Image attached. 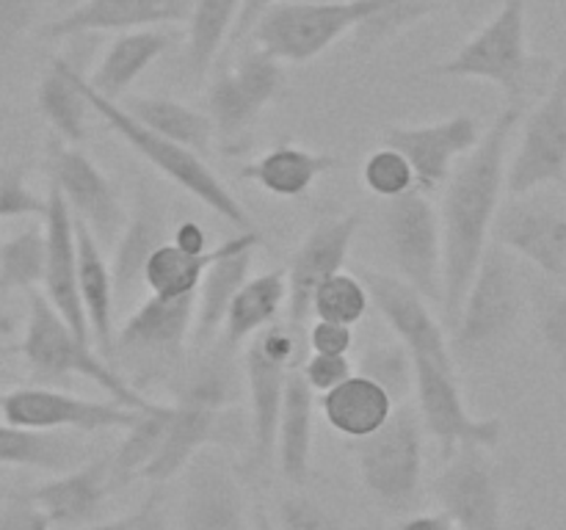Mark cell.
Segmentation results:
<instances>
[{"mask_svg":"<svg viewBox=\"0 0 566 530\" xmlns=\"http://www.w3.org/2000/svg\"><path fill=\"white\" fill-rule=\"evenodd\" d=\"M81 3H86V0H55V9H59L61 14H66V11L77 9Z\"/></svg>","mask_w":566,"mask_h":530,"instance_id":"58","label":"cell"},{"mask_svg":"<svg viewBox=\"0 0 566 530\" xmlns=\"http://www.w3.org/2000/svg\"><path fill=\"white\" fill-rule=\"evenodd\" d=\"M551 66V61L539 59L528 47L525 0H506L453 59L431 66L429 75L486 81L506 94L509 105H525V99L545 83Z\"/></svg>","mask_w":566,"mask_h":530,"instance_id":"2","label":"cell"},{"mask_svg":"<svg viewBox=\"0 0 566 530\" xmlns=\"http://www.w3.org/2000/svg\"><path fill=\"white\" fill-rule=\"evenodd\" d=\"M492 237L566 287V213L558 204L531 199V193L512 197L501 204Z\"/></svg>","mask_w":566,"mask_h":530,"instance_id":"16","label":"cell"},{"mask_svg":"<svg viewBox=\"0 0 566 530\" xmlns=\"http://www.w3.org/2000/svg\"><path fill=\"white\" fill-rule=\"evenodd\" d=\"M20 353L33 375L48 381L81 379L97 384L111 401L122 403L130 409H149L155 401L144 398L125 375L108 368V359L103 353H94L92 342L83 340L64 318L59 309L50 304V298L42 290L28 293V324L22 335Z\"/></svg>","mask_w":566,"mask_h":530,"instance_id":"3","label":"cell"},{"mask_svg":"<svg viewBox=\"0 0 566 530\" xmlns=\"http://www.w3.org/2000/svg\"><path fill=\"white\" fill-rule=\"evenodd\" d=\"M171 420V403H153L142 417L127 428L125 442L114 456V486H125L127 480L142 478L164 445L166 428Z\"/></svg>","mask_w":566,"mask_h":530,"instance_id":"40","label":"cell"},{"mask_svg":"<svg viewBox=\"0 0 566 530\" xmlns=\"http://www.w3.org/2000/svg\"><path fill=\"white\" fill-rule=\"evenodd\" d=\"M75 235L81 301L86 309L88 329H92V342L97 346V353L108 359L116 353L114 274H111V263L103 254V243L94 237V232L81 219H75Z\"/></svg>","mask_w":566,"mask_h":530,"instance_id":"27","label":"cell"},{"mask_svg":"<svg viewBox=\"0 0 566 530\" xmlns=\"http://www.w3.org/2000/svg\"><path fill=\"white\" fill-rule=\"evenodd\" d=\"M440 3H448L451 9H457L462 17H475L486 6V0H440Z\"/></svg>","mask_w":566,"mask_h":530,"instance_id":"56","label":"cell"},{"mask_svg":"<svg viewBox=\"0 0 566 530\" xmlns=\"http://www.w3.org/2000/svg\"><path fill=\"white\" fill-rule=\"evenodd\" d=\"M481 141L479 121L470 114L448 116L442 121L418 127H390L385 132L387 147H396L407 155L415 169L418 188L426 193H434L453 174V166L473 152Z\"/></svg>","mask_w":566,"mask_h":530,"instance_id":"18","label":"cell"},{"mask_svg":"<svg viewBox=\"0 0 566 530\" xmlns=\"http://www.w3.org/2000/svg\"><path fill=\"white\" fill-rule=\"evenodd\" d=\"M370 14H376L374 0H280L260 17L249 36L282 64H304Z\"/></svg>","mask_w":566,"mask_h":530,"instance_id":"5","label":"cell"},{"mask_svg":"<svg viewBox=\"0 0 566 530\" xmlns=\"http://www.w3.org/2000/svg\"><path fill=\"white\" fill-rule=\"evenodd\" d=\"M50 519L31 497H17L0 511V530H50Z\"/></svg>","mask_w":566,"mask_h":530,"instance_id":"52","label":"cell"},{"mask_svg":"<svg viewBox=\"0 0 566 530\" xmlns=\"http://www.w3.org/2000/svg\"><path fill=\"white\" fill-rule=\"evenodd\" d=\"M385 235L392 263L426 301L442 304L446 296V246L442 219L431 193L412 188L403 197L390 199L385 210Z\"/></svg>","mask_w":566,"mask_h":530,"instance_id":"8","label":"cell"},{"mask_svg":"<svg viewBox=\"0 0 566 530\" xmlns=\"http://www.w3.org/2000/svg\"><path fill=\"white\" fill-rule=\"evenodd\" d=\"M42 9L44 0H0V64L28 36Z\"/></svg>","mask_w":566,"mask_h":530,"instance_id":"47","label":"cell"},{"mask_svg":"<svg viewBox=\"0 0 566 530\" xmlns=\"http://www.w3.org/2000/svg\"><path fill=\"white\" fill-rule=\"evenodd\" d=\"M48 174L50 186L64 193L72 215L81 219L99 243H116L127 226V213L99 166L86 152L55 138L48 147Z\"/></svg>","mask_w":566,"mask_h":530,"instance_id":"14","label":"cell"},{"mask_svg":"<svg viewBox=\"0 0 566 530\" xmlns=\"http://www.w3.org/2000/svg\"><path fill=\"white\" fill-rule=\"evenodd\" d=\"M298 370H302L310 390L318 392V395L335 390L337 384H343V381L354 375V364L348 359V353H313L310 359L304 357Z\"/></svg>","mask_w":566,"mask_h":530,"instance_id":"50","label":"cell"},{"mask_svg":"<svg viewBox=\"0 0 566 530\" xmlns=\"http://www.w3.org/2000/svg\"><path fill=\"white\" fill-rule=\"evenodd\" d=\"M86 530H169V519H166L164 506V486H155L130 513L125 517L108 519V522L92 524Z\"/></svg>","mask_w":566,"mask_h":530,"instance_id":"49","label":"cell"},{"mask_svg":"<svg viewBox=\"0 0 566 530\" xmlns=\"http://www.w3.org/2000/svg\"><path fill=\"white\" fill-rule=\"evenodd\" d=\"M193 0H86L77 9L55 17L44 36L66 39L81 33L103 31H138V28H158L169 22H188Z\"/></svg>","mask_w":566,"mask_h":530,"instance_id":"23","label":"cell"},{"mask_svg":"<svg viewBox=\"0 0 566 530\" xmlns=\"http://www.w3.org/2000/svg\"><path fill=\"white\" fill-rule=\"evenodd\" d=\"M147 412V409H144ZM0 414L6 423L33 431H127L142 409L122 406L116 401H92V398L70 395L50 386H17L0 398Z\"/></svg>","mask_w":566,"mask_h":530,"instance_id":"12","label":"cell"},{"mask_svg":"<svg viewBox=\"0 0 566 530\" xmlns=\"http://www.w3.org/2000/svg\"><path fill=\"white\" fill-rule=\"evenodd\" d=\"M252 252L254 248H243V252H232L227 257L216 259L205 274L202 287L197 293V318H193V342L199 348L213 342L219 331H224L227 312L232 307V298L249 279V268H252Z\"/></svg>","mask_w":566,"mask_h":530,"instance_id":"33","label":"cell"},{"mask_svg":"<svg viewBox=\"0 0 566 530\" xmlns=\"http://www.w3.org/2000/svg\"><path fill=\"white\" fill-rule=\"evenodd\" d=\"M370 307V293L359 276L337 271L335 276L324 282L315 290L313 315L321 320H335V324L357 326Z\"/></svg>","mask_w":566,"mask_h":530,"instance_id":"42","label":"cell"},{"mask_svg":"<svg viewBox=\"0 0 566 530\" xmlns=\"http://www.w3.org/2000/svg\"><path fill=\"white\" fill-rule=\"evenodd\" d=\"M359 215L326 219L310 232L287 265V326L307 346V320L313 318L315 290L343 271L359 230Z\"/></svg>","mask_w":566,"mask_h":530,"instance_id":"15","label":"cell"},{"mask_svg":"<svg viewBox=\"0 0 566 530\" xmlns=\"http://www.w3.org/2000/svg\"><path fill=\"white\" fill-rule=\"evenodd\" d=\"M398 530H459V524L453 522L446 511H437V513H418V517L403 519Z\"/></svg>","mask_w":566,"mask_h":530,"instance_id":"54","label":"cell"},{"mask_svg":"<svg viewBox=\"0 0 566 530\" xmlns=\"http://www.w3.org/2000/svg\"><path fill=\"white\" fill-rule=\"evenodd\" d=\"M243 0H193L188 17L186 39V66L191 77H202L219 59L221 47L232 36Z\"/></svg>","mask_w":566,"mask_h":530,"instance_id":"38","label":"cell"},{"mask_svg":"<svg viewBox=\"0 0 566 530\" xmlns=\"http://www.w3.org/2000/svg\"><path fill=\"white\" fill-rule=\"evenodd\" d=\"M122 108L147 125L149 130L160 132V136L171 138V141L182 144V147L193 149V152L205 155L213 141V119L202 110H193L191 105L180 103L171 97H122Z\"/></svg>","mask_w":566,"mask_h":530,"instance_id":"36","label":"cell"},{"mask_svg":"<svg viewBox=\"0 0 566 530\" xmlns=\"http://www.w3.org/2000/svg\"><path fill=\"white\" fill-rule=\"evenodd\" d=\"M315 392L304 381L302 370H293L287 379L285 403H282L280 428H276V458L287 480L302 484L310 475V458H313V417H315Z\"/></svg>","mask_w":566,"mask_h":530,"instance_id":"32","label":"cell"},{"mask_svg":"<svg viewBox=\"0 0 566 530\" xmlns=\"http://www.w3.org/2000/svg\"><path fill=\"white\" fill-rule=\"evenodd\" d=\"M276 3H280V0H243L241 14H238L235 28H232L230 42H232V44L243 42V39H247L249 33H252V28L258 25L260 17H263L265 11H269L271 6H276Z\"/></svg>","mask_w":566,"mask_h":530,"instance_id":"53","label":"cell"},{"mask_svg":"<svg viewBox=\"0 0 566 530\" xmlns=\"http://www.w3.org/2000/svg\"><path fill=\"white\" fill-rule=\"evenodd\" d=\"M304 342L287 324H271L249 340L243 353L249 386V428H252V467L265 469L276 456V428H280L282 403L287 379L304 362Z\"/></svg>","mask_w":566,"mask_h":530,"instance_id":"7","label":"cell"},{"mask_svg":"<svg viewBox=\"0 0 566 530\" xmlns=\"http://www.w3.org/2000/svg\"><path fill=\"white\" fill-rule=\"evenodd\" d=\"M566 177V66L556 72L542 103L525 116L523 138L506 171L509 197H525Z\"/></svg>","mask_w":566,"mask_h":530,"instance_id":"10","label":"cell"},{"mask_svg":"<svg viewBox=\"0 0 566 530\" xmlns=\"http://www.w3.org/2000/svg\"><path fill=\"white\" fill-rule=\"evenodd\" d=\"M536 309H539V331L547 351L556 359L558 373L566 379V290L564 285L542 287L536 293Z\"/></svg>","mask_w":566,"mask_h":530,"instance_id":"46","label":"cell"},{"mask_svg":"<svg viewBox=\"0 0 566 530\" xmlns=\"http://www.w3.org/2000/svg\"><path fill=\"white\" fill-rule=\"evenodd\" d=\"M525 105H506L473 152L464 155L442 193V246H446V320L457 326L473 276L490 248L492 226L506 191V155L514 130L523 121Z\"/></svg>","mask_w":566,"mask_h":530,"instance_id":"1","label":"cell"},{"mask_svg":"<svg viewBox=\"0 0 566 530\" xmlns=\"http://www.w3.org/2000/svg\"><path fill=\"white\" fill-rule=\"evenodd\" d=\"M415 359V392L418 412L426 431L442 445V456H451L462 445H481L486 451L501 442V417H475L464 406L462 390L457 384V370L442 368L431 359Z\"/></svg>","mask_w":566,"mask_h":530,"instance_id":"11","label":"cell"},{"mask_svg":"<svg viewBox=\"0 0 566 530\" xmlns=\"http://www.w3.org/2000/svg\"><path fill=\"white\" fill-rule=\"evenodd\" d=\"M484 451L481 445L457 447L434 480L437 500L459 530H509L501 480Z\"/></svg>","mask_w":566,"mask_h":530,"instance_id":"13","label":"cell"},{"mask_svg":"<svg viewBox=\"0 0 566 530\" xmlns=\"http://www.w3.org/2000/svg\"><path fill=\"white\" fill-rule=\"evenodd\" d=\"M197 318V296H147L116 331V351L133 357L175 359L182 353Z\"/></svg>","mask_w":566,"mask_h":530,"instance_id":"24","label":"cell"},{"mask_svg":"<svg viewBox=\"0 0 566 530\" xmlns=\"http://www.w3.org/2000/svg\"><path fill=\"white\" fill-rule=\"evenodd\" d=\"M48 268V235L25 226L0 243V293H33L42 287Z\"/></svg>","mask_w":566,"mask_h":530,"instance_id":"39","label":"cell"},{"mask_svg":"<svg viewBox=\"0 0 566 530\" xmlns=\"http://www.w3.org/2000/svg\"><path fill=\"white\" fill-rule=\"evenodd\" d=\"M164 241V221L153 204L144 202L136 213L127 219V226L114 243V259H111V274H114L116 301L125 304L136 296L144 285V268L149 257Z\"/></svg>","mask_w":566,"mask_h":530,"instance_id":"35","label":"cell"},{"mask_svg":"<svg viewBox=\"0 0 566 530\" xmlns=\"http://www.w3.org/2000/svg\"><path fill=\"white\" fill-rule=\"evenodd\" d=\"M280 530H346L324 506L304 495H291L280 502Z\"/></svg>","mask_w":566,"mask_h":530,"instance_id":"48","label":"cell"},{"mask_svg":"<svg viewBox=\"0 0 566 530\" xmlns=\"http://www.w3.org/2000/svg\"><path fill=\"white\" fill-rule=\"evenodd\" d=\"M177 246L188 248V252H208V237H205V230L197 224V221H186V224L177 226L175 232Z\"/></svg>","mask_w":566,"mask_h":530,"instance_id":"55","label":"cell"},{"mask_svg":"<svg viewBox=\"0 0 566 530\" xmlns=\"http://www.w3.org/2000/svg\"><path fill=\"white\" fill-rule=\"evenodd\" d=\"M11 331H14V320L0 312V335H11Z\"/></svg>","mask_w":566,"mask_h":530,"instance_id":"59","label":"cell"},{"mask_svg":"<svg viewBox=\"0 0 566 530\" xmlns=\"http://www.w3.org/2000/svg\"><path fill=\"white\" fill-rule=\"evenodd\" d=\"M169 47L171 36L169 33L158 31V28L122 31L119 36L111 42V47L105 50L103 61H99L97 70L92 72L88 83H92L94 92L119 103L122 97H127L133 83H136Z\"/></svg>","mask_w":566,"mask_h":530,"instance_id":"30","label":"cell"},{"mask_svg":"<svg viewBox=\"0 0 566 530\" xmlns=\"http://www.w3.org/2000/svg\"><path fill=\"white\" fill-rule=\"evenodd\" d=\"M285 83L282 61L254 47L232 70L221 72L208 92V116L219 136H241L271 105Z\"/></svg>","mask_w":566,"mask_h":530,"instance_id":"17","label":"cell"},{"mask_svg":"<svg viewBox=\"0 0 566 530\" xmlns=\"http://www.w3.org/2000/svg\"><path fill=\"white\" fill-rule=\"evenodd\" d=\"M83 92H86L94 114H97L122 141L130 144L153 169H158L166 180L175 182V186L182 188L186 193H191L197 202H202L205 208L213 210L216 215H221V219H224L227 224L235 226L238 232H252V219H249V213L243 210V204L238 202V199L232 197L230 188L213 174V169L205 163L202 155L182 147V144L171 141V138L160 136V132L149 130V127L142 125L138 119H133L119 103L94 92L88 77H83Z\"/></svg>","mask_w":566,"mask_h":530,"instance_id":"4","label":"cell"},{"mask_svg":"<svg viewBox=\"0 0 566 530\" xmlns=\"http://www.w3.org/2000/svg\"><path fill=\"white\" fill-rule=\"evenodd\" d=\"M254 530H280V528H274V522H271L269 517H263V513H254Z\"/></svg>","mask_w":566,"mask_h":530,"instance_id":"57","label":"cell"},{"mask_svg":"<svg viewBox=\"0 0 566 530\" xmlns=\"http://www.w3.org/2000/svg\"><path fill=\"white\" fill-rule=\"evenodd\" d=\"M83 77L86 75L77 72L70 61L53 59L36 88L39 114L48 119L55 136L72 147L86 138L88 110H92V103L83 92Z\"/></svg>","mask_w":566,"mask_h":530,"instance_id":"31","label":"cell"},{"mask_svg":"<svg viewBox=\"0 0 566 530\" xmlns=\"http://www.w3.org/2000/svg\"><path fill=\"white\" fill-rule=\"evenodd\" d=\"M418 412L396 409L376 434L354 439L359 473L368 495L392 517H401L420 500L423 480V431Z\"/></svg>","mask_w":566,"mask_h":530,"instance_id":"6","label":"cell"},{"mask_svg":"<svg viewBox=\"0 0 566 530\" xmlns=\"http://www.w3.org/2000/svg\"><path fill=\"white\" fill-rule=\"evenodd\" d=\"M376 14L354 28V47L359 53H374L385 47L390 39L423 22L426 17L440 9V0H374Z\"/></svg>","mask_w":566,"mask_h":530,"instance_id":"41","label":"cell"},{"mask_svg":"<svg viewBox=\"0 0 566 530\" xmlns=\"http://www.w3.org/2000/svg\"><path fill=\"white\" fill-rule=\"evenodd\" d=\"M520 309H523V287L517 271L501 243H490L473 276V285L464 296L462 315L453 326L457 329L453 351L473 359L497 348L512 335Z\"/></svg>","mask_w":566,"mask_h":530,"instance_id":"9","label":"cell"},{"mask_svg":"<svg viewBox=\"0 0 566 530\" xmlns=\"http://www.w3.org/2000/svg\"><path fill=\"white\" fill-rule=\"evenodd\" d=\"M359 373L385 386L396 403L415 390V359L403 342L368 348L359 362Z\"/></svg>","mask_w":566,"mask_h":530,"instance_id":"43","label":"cell"},{"mask_svg":"<svg viewBox=\"0 0 566 530\" xmlns=\"http://www.w3.org/2000/svg\"><path fill=\"white\" fill-rule=\"evenodd\" d=\"M44 235H48V268H44L42 293L50 298L61 318L92 342L86 309L81 301V285H77V235L75 215L66 204L64 193L55 186L48 191V213H44Z\"/></svg>","mask_w":566,"mask_h":530,"instance_id":"21","label":"cell"},{"mask_svg":"<svg viewBox=\"0 0 566 530\" xmlns=\"http://www.w3.org/2000/svg\"><path fill=\"white\" fill-rule=\"evenodd\" d=\"M363 282L368 287L374 307L379 309L387 326L396 331L398 342H403L412 357L431 359L442 368L457 370L440 320L429 309V301L409 282H403L401 276H390L370 268L363 271Z\"/></svg>","mask_w":566,"mask_h":530,"instance_id":"19","label":"cell"},{"mask_svg":"<svg viewBox=\"0 0 566 530\" xmlns=\"http://www.w3.org/2000/svg\"><path fill=\"white\" fill-rule=\"evenodd\" d=\"M321 412L337 434L348 436V439H365L392 417L396 401L374 379L354 373L352 379L321 395Z\"/></svg>","mask_w":566,"mask_h":530,"instance_id":"29","label":"cell"},{"mask_svg":"<svg viewBox=\"0 0 566 530\" xmlns=\"http://www.w3.org/2000/svg\"><path fill=\"white\" fill-rule=\"evenodd\" d=\"M224 409L213 406L210 401L197 395L180 392L177 401L171 403V420L166 428L164 445L158 456L149 462L142 478L153 486H164L166 480L175 478L180 469H186L193 458L202 453V447L219 434V417Z\"/></svg>","mask_w":566,"mask_h":530,"instance_id":"25","label":"cell"},{"mask_svg":"<svg viewBox=\"0 0 566 530\" xmlns=\"http://www.w3.org/2000/svg\"><path fill=\"white\" fill-rule=\"evenodd\" d=\"M354 326L335 324V320H321L307 331V346L313 353H348L354 346Z\"/></svg>","mask_w":566,"mask_h":530,"instance_id":"51","label":"cell"},{"mask_svg":"<svg viewBox=\"0 0 566 530\" xmlns=\"http://www.w3.org/2000/svg\"><path fill=\"white\" fill-rule=\"evenodd\" d=\"M363 182L374 197L387 199V202L418 188L415 169L407 160V155L398 152L396 147H387V144L368 155L363 166Z\"/></svg>","mask_w":566,"mask_h":530,"instance_id":"44","label":"cell"},{"mask_svg":"<svg viewBox=\"0 0 566 530\" xmlns=\"http://www.w3.org/2000/svg\"><path fill=\"white\" fill-rule=\"evenodd\" d=\"M260 235L258 232H238L230 241L219 243L208 252H188V248L177 246V243H160L155 254L149 257L147 268H144V287L149 296L158 298H186L197 296L202 287L205 274L216 259L227 257L232 252H243V248H258Z\"/></svg>","mask_w":566,"mask_h":530,"instance_id":"26","label":"cell"},{"mask_svg":"<svg viewBox=\"0 0 566 530\" xmlns=\"http://www.w3.org/2000/svg\"><path fill=\"white\" fill-rule=\"evenodd\" d=\"M48 197H39L25 180V169L17 163L0 166V221L44 219Z\"/></svg>","mask_w":566,"mask_h":530,"instance_id":"45","label":"cell"},{"mask_svg":"<svg viewBox=\"0 0 566 530\" xmlns=\"http://www.w3.org/2000/svg\"><path fill=\"white\" fill-rule=\"evenodd\" d=\"M337 166V158L326 152L296 147V144H276L274 149L241 166L238 174L254 182L276 199H298Z\"/></svg>","mask_w":566,"mask_h":530,"instance_id":"28","label":"cell"},{"mask_svg":"<svg viewBox=\"0 0 566 530\" xmlns=\"http://www.w3.org/2000/svg\"><path fill=\"white\" fill-rule=\"evenodd\" d=\"M111 486H114V458L99 456L66 469L48 484H39L28 497L42 508L53 528L75 530L92 528L97 522Z\"/></svg>","mask_w":566,"mask_h":530,"instance_id":"22","label":"cell"},{"mask_svg":"<svg viewBox=\"0 0 566 530\" xmlns=\"http://www.w3.org/2000/svg\"><path fill=\"white\" fill-rule=\"evenodd\" d=\"M282 307H287V268L269 271L243 282L227 312L224 346L232 351L243 340H252L258 331L274 324Z\"/></svg>","mask_w":566,"mask_h":530,"instance_id":"34","label":"cell"},{"mask_svg":"<svg viewBox=\"0 0 566 530\" xmlns=\"http://www.w3.org/2000/svg\"><path fill=\"white\" fill-rule=\"evenodd\" d=\"M180 530H252L241 486L216 453L205 451L188 464Z\"/></svg>","mask_w":566,"mask_h":530,"instance_id":"20","label":"cell"},{"mask_svg":"<svg viewBox=\"0 0 566 530\" xmlns=\"http://www.w3.org/2000/svg\"><path fill=\"white\" fill-rule=\"evenodd\" d=\"M83 462L75 439L59 431H33L14 423H0V467H31L66 473Z\"/></svg>","mask_w":566,"mask_h":530,"instance_id":"37","label":"cell"}]
</instances>
